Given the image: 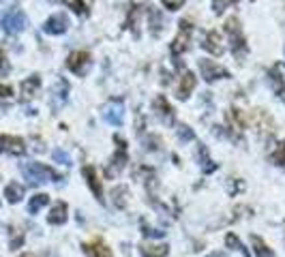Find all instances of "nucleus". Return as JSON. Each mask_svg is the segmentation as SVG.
<instances>
[{
    "mask_svg": "<svg viewBox=\"0 0 285 257\" xmlns=\"http://www.w3.org/2000/svg\"><path fill=\"white\" fill-rule=\"evenodd\" d=\"M234 3H236V0H234Z\"/></svg>",
    "mask_w": 285,
    "mask_h": 257,
    "instance_id": "32",
    "label": "nucleus"
},
{
    "mask_svg": "<svg viewBox=\"0 0 285 257\" xmlns=\"http://www.w3.org/2000/svg\"><path fill=\"white\" fill-rule=\"evenodd\" d=\"M84 253L88 257H111L109 249H105L101 242H90V244H84Z\"/></svg>",
    "mask_w": 285,
    "mask_h": 257,
    "instance_id": "16",
    "label": "nucleus"
},
{
    "mask_svg": "<svg viewBox=\"0 0 285 257\" xmlns=\"http://www.w3.org/2000/svg\"><path fill=\"white\" fill-rule=\"evenodd\" d=\"M193 88H195V75H193V73H185V77H182V81H180V88H178V97L180 99H187L191 95Z\"/></svg>",
    "mask_w": 285,
    "mask_h": 257,
    "instance_id": "17",
    "label": "nucleus"
},
{
    "mask_svg": "<svg viewBox=\"0 0 285 257\" xmlns=\"http://www.w3.org/2000/svg\"><path fill=\"white\" fill-rule=\"evenodd\" d=\"M225 5H227V0H212V9H215V13H223Z\"/></svg>",
    "mask_w": 285,
    "mask_h": 257,
    "instance_id": "28",
    "label": "nucleus"
},
{
    "mask_svg": "<svg viewBox=\"0 0 285 257\" xmlns=\"http://www.w3.org/2000/svg\"><path fill=\"white\" fill-rule=\"evenodd\" d=\"M0 69H3V71H9V63H7V56H5L3 49H0Z\"/></svg>",
    "mask_w": 285,
    "mask_h": 257,
    "instance_id": "30",
    "label": "nucleus"
},
{
    "mask_svg": "<svg viewBox=\"0 0 285 257\" xmlns=\"http://www.w3.org/2000/svg\"><path fill=\"white\" fill-rule=\"evenodd\" d=\"M67 28H69V17L65 13H54L49 19H45L43 33H47V35H63V33H67Z\"/></svg>",
    "mask_w": 285,
    "mask_h": 257,
    "instance_id": "8",
    "label": "nucleus"
},
{
    "mask_svg": "<svg viewBox=\"0 0 285 257\" xmlns=\"http://www.w3.org/2000/svg\"><path fill=\"white\" fill-rule=\"evenodd\" d=\"M103 118L109 125L120 127L122 122H125V105H122V101H109L103 107Z\"/></svg>",
    "mask_w": 285,
    "mask_h": 257,
    "instance_id": "7",
    "label": "nucleus"
},
{
    "mask_svg": "<svg viewBox=\"0 0 285 257\" xmlns=\"http://www.w3.org/2000/svg\"><path fill=\"white\" fill-rule=\"evenodd\" d=\"M26 26H28V17H26L24 11H19V9H11V11H7L3 15V28H5V33H9V35L22 33Z\"/></svg>",
    "mask_w": 285,
    "mask_h": 257,
    "instance_id": "2",
    "label": "nucleus"
},
{
    "mask_svg": "<svg viewBox=\"0 0 285 257\" xmlns=\"http://www.w3.org/2000/svg\"><path fill=\"white\" fill-rule=\"evenodd\" d=\"M155 109H157V114H159V118L163 122H167V125H172V122H174V109H172V105L165 101V97H157Z\"/></svg>",
    "mask_w": 285,
    "mask_h": 257,
    "instance_id": "9",
    "label": "nucleus"
},
{
    "mask_svg": "<svg viewBox=\"0 0 285 257\" xmlns=\"http://www.w3.org/2000/svg\"><path fill=\"white\" fill-rule=\"evenodd\" d=\"M54 159H56V161H60V163H65V165H71L69 154H67V152H63V150H56V152H54Z\"/></svg>",
    "mask_w": 285,
    "mask_h": 257,
    "instance_id": "26",
    "label": "nucleus"
},
{
    "mask_svg": "<svg viewBox=\"0 0 285 257\" xmlns=\"http://www.w3.org/2000/svg\"><path fill=\"white\" fill-rule=\"evenodd\" d=\"M274 163H279V165H285V141L281 144V146H279V150L277 152H274Z\"/></svg>",
    "mask_w": 285,
    "mask_h": 257,
    "instance_id": "25",
    "label": "nucleus"
},
{
    "mask_svg": "<svg viewBox=\"0 0 285 257\" xmlns=\"http://www.w3.org/2000/svg\"><path fill=\"white\" fill-rule=\"evenodd\" d=\"M90 65H93V60H90V56L86 54V51H73L67 60V67L73 71L75 75H86Z\"/></svg>",
    "mask_w": 285,
    "mask_h": 257,
    "instance_id": "5",
    "label": "nucleus"
},
{
    "mask_svg": "<svg viewBox=\"0 0 285 257\" xmlns=\"http://www.w3.org/2000/svg\"><path fill=\"white\" fill-rule=\"evenodd\" d=\"M251 242H253V246H255V255H258V257H274V253L268 249L266 244L262 242V238H258V236H253Z\"/></svg>",
    "mask_w": 285,
    "mask_h": 257,
    "instance_id": "19",
    "label": "nucleus"
},
{
    "mask_svg": "<svg viewBox=\"0 0 285 257\" xmlns=\"http://www.w3.org/2000/svg\"><path fill=\"white\" fill-rule=\"evenodd\" d=\"M144 257H167V246H141Z\"/></svg>",
    "mask_w": 285,
    "mask_h": 257,
    "instance_id": "20",
    "label": "nucleus"
},
{
    "mask_svg": "<svg viewBox=\"0 0 285 257\" xmlns=\"http://www.w3.org/2000/svg\"><path fill=\"white\" fill-rule=\"evenodd\" d=\"M127 187H116L114 191H111V197H114V204L118 206V208H125L127 206V199H125V195H127Z\"/></svg>",
    "mask_w": 285,
    "mask_h": 257,
    "instance_id": "21",
    "label": "nucleus"
},
{
    "mask_svg": "<svg viewBox=\"0 0 285 257\" xmlns=\"http://www.w3.org/2000/svg\"><path fill=\"white\" fill-rule=\"evenodd\" d=\"M200 152H202V159H204V163H202V167H204V172H206V174H210V172L215 169L217 165H215V163H212V161L208 159V154H206V148H200Z\"/></svg>",
    "mask_w": 285,
    "mask_h": 257,
    "instance_id": "24",
    "label": "nucleus"
},
{
    "mask_svg": "<svg viewBox=\"0 0 285 257\" xmlns=\"http://www.w3.org/2000/svg\"><path fill=\"white\" fill-rule=\"evenodd\" d=\"M11 95H13V88L11 86L0 84V97H11Z\"/></svg>",
    "mask_w": 285,
    "mask_h": 257,
    "instance_id": "29",
    "label": "nucleus"
},
{
    "mask_svg": "<svg viewBox=\"0 0 285 257\" xmlns=\"http://www.w3.org/2000/svg\"><path fill=\"white\" fill-rule=\"evenodd\" d=\"M5 197L9 204H17L19 199L24 197V187L22 184H17V182H11V184H7V189H5Z\"/></svg>",
    "mask_w": 285,
    "mask_h": 257,
    "instance_id": "14",
    "label": "nucleus"
},
{
    "mask_svg": "<svg viewBox=\"0 0 285 257\" xmlns=\"http://www.w3.org/2000/svg\"><path fill=\"white\" fill-rule=\"evenodd\" d=\"M22 174L30 184H43L47 180H58L60 178L52 167L43 165V163H37V161H30V163H26V165H22Z\"/></svg>",
    "mask_w": 285,
    "mask_h": 257,
    "instance_id": "1",
    "label": "nucleus"
},
{
    "mask_svg": "<svg viewBox=\"0 0 285 257\" xmlns=\"http://www.w3.org/2000/svg\"><path fill=\"white\" fill-rule=\"evenodd\" d=\"M204 47H206L208 51H212V54H217V56H221L223 54V45H221V39H219V35L212 30V33H208V37H206V43H204Z\"/></svg>",
    "mask_w": 285,
    "mask_h": 257,
    "instance_id": "18",
    "label": "nucleus"
},
{
    "mask_svg": "<svg viewBox=\"0 0 285 257\" xmlns=\"http://www.w3.org/2000/svg\"><path fill=\"white\" fill-rule=\"evenodd\" d=\"M225 30L232 39V49L242 54V51H247V43H244V37H242V30H240V22L236 17H230L227 24H225Z\"/></svg>",
    "mask_w": 285,
    "mask_h": 257,
    "instance_id": "3",
    "label": "nucleus"
},
{
    "mask_svg": "<svg viewBox=\"0 0 285 257\" xmlns=\"http://www.w3.org/2000/svg\"><path fill=\"white\" fill-rule=\"evenodd\" d=\"M178 137H180V139H185V141H189V139H193V131H191L189 127H180Z\"/></svg>",
    "mask_w": 285,
    "mask_h": 257,
    "instance_id": "27",
    "label": "nucleus"
},
{
    "mask_svg": "<svg viewBox=\"0 0 285 257\" xmlns=\"http://www.w3.org/2000/svg\"><path fill=\"white\" fill-rule=\"evenodd\" d=\"M63 3H65L67 7L73 9L77 15H88V9H86V5H84V0H63Z\"/></svg>",
    "mask_w": 285,
    "mask_h": 257,
    "instance_id": "22",
    "label": "nucleus"
},
{
    "mask_svg": "<svg viewBox=\"0 0 285 257\" xmlns=\"http://www.w3.org/2000/svg\"><path fill=\"white\" fill-rule=\"evenodd\" d=\"M65 221H67V204L58 202L54 208H52V212L47 214V223H52V225H63Z\"/></svg>",
    "mask_w": 285,
    "mask_h": 257,
    "instance_id": "12",
    "label": "nucleus"
},
{
    "mask_svg": "<svg viewBox=\"0 0 285 257\" xmlns=\"http://www.w3.org/2000/svg\"><path fill=\"white\" fill-rule=\"evenodd\" d=\"M189 24L187 22H180V37L172 43V54L174 56H178L180 51H185L187 49V41H189Z\"/></svg>",
    "mask_w": 285,
    "mask_h": 257,
    "instance_id": "11",
    "label": "nucleus"
},
{
    "mask_svg": "<svg viewBox=\"0 0 285 257\" xmlns=\"http://www.w3.org/2000/svg\"><path fill=\"white\" fill-rule=\"evenodd\" d=\"M0 152L13 154V157H19V154L26 152V144H24L22 137H15V135H0Z\"/></svg>",
    "mask_w": 285,
    "mask_h": 257,
    "instance_id": "6",
    "label": "nucleus"
},
{
    "mask_svg": "<svg viewBox=\"0 0 285 257\" xmlns=\"http://www.w3.org/2000/svg\"><path fill=\"white\" fill-rule=\"evenodd\" d=\"M208 257H223V255H217V253H212V255H208Z\"/></svg>",
    "mask_w": 285,
    "mask_h": 257,
    "instance_id": "31",
    "label": "nucleus"
},
{
    "mask_svg": "<svg viewBox=\"0 0 285 257\" xmlns=\"http://www.w3.org/2000/svg\"><path fill=\"white\" fill-rule=\"evenodd\" d=\"M39 86H41L39 75H30L26 81H22V95H24V99H33L37 95Z\"/></svg>",
    "mask_w": 285,
    "mask_h": 257,
    "instance_id": "13",
    "label": "nucleus"
},
{
    "mask_svg": "<svg viewBox=\"0 0 285 257\" xmlns=\"http://www.w3.org/2000/svg\"><path fill=\"white\" fill-rule=\"evenodd\" d=\"M47 202H49V195H45V193L33 195V197H30V202H28V212L30 214H37L41 208H45Z\"/></svg>",
    "mask_w": 285,
    "mask_h": 257,
    "instance_id": "15",
    "label": "nucleus"
},
{
    "mask_svg": "<svg viewBox=\"0 0 285 257\" xmlns=\"http://www.w3.org/2000/svg\"><path fill=\"white\" fill-rule=\"evenodd\" d=\"M225 244L230 246V249H238V251H242L244 255L249 257V251H247V249H244V246L240 244V240H238V238H236V236H234V234H227V238H225Z\"/></svg>",
    "mask_w": 285,
    "mask_h": 257,
    "instance_id": "23",
    "label": "nucleus"
},
{
    "mask_svg": "<svg viewBox=\"0 0 285 257\" xmlns=\"http://www.w3.org/2000/svg\"><path fill=\"white\" fill-rule=\"evenodd\" d=\"M84 176H86V180H88L90 191L97 195V199H103V197H101V195H103V189H101V180H99V176H97V169L90 167V165H86V167H84Z\"/></svg>",
    "mask_w": 285,
    "mask_h": 257,
    "instance_id": "10",
    "label": "nucleus"
},
{
    "mask_svg": "<svg viewBox=\"0 0 285 257\" xmlns=\"http://www.w3.org/2000/svg\"><path fill=\"white\" fill-rule=\"evenodd\" d=\"M200 73H202V77L208 81H215V79H221V77H230V73L225 69H223L221 65H217L215 60H200Z\"/></svg>",
    "mask_w": 285,
    "mask_h": 257,
    "instance_id": "4",
    "label": "nucleus"
}]
</instances>
